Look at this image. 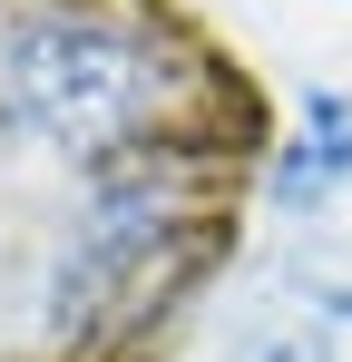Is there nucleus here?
I'll list each match as a JSON object with an SVG mask.
<instances>
[{"mask_svg": "<svg viewBox=\"0 0 352 362\" xmlns=\"http://www.w3.org/2000/svg\"><path fill=\"white\" fill-rule=\"evenodd\" d=\"M10 98L59 147H117L157 118V59L108 20H30L10 40Z\"/></svg>", "mask_w": 352, "mask_h": 362, "instance_id": "obj_1", "label": "nucleus"}, {"mask_svg": "<svg viewBox=\"0 0 352 362\" xmlns=\"http://www.w3.org/2000/svg\"><path fill=\"white\" fill-rule=\"evenodd\" d=\"M157 226H167V186L157 177H108L98 186V255L108 264H137L157 245Z\"/></svg>", "mask_w": 352, "mask_h": 362, "instance_id": "obj_2", "label": "nucleus"}, {"mask_svg": "<svg viewBox=\"0 0 352 362\" xmlns=\"http://www.w3.org/2000/svg\"><path fill=\"white\" fill-rule=\"evenodd\" d=\"M343 167H352V108H343V98H313V118H303V157H293V186H284V196L333 186Z\"/></svg>", "mask_w": 352, "mask_h": 362, "instance_id": "obj_3", "label": "nucleus"}, {"mask_svg": "<svg viewBox=\"0 0 352 362\" xmlns=\"http://www.w3.org/2000/svg\"><path fill=\"white\" fill-rule=\"evenodd\" d=\"M274 362H323V353H313V343H284V353H274Z\"/></svg>", "mask_w": 352, "mask_h": 362, "instance_id": "obj_4", "label": "nucleus"}]
</instances>
